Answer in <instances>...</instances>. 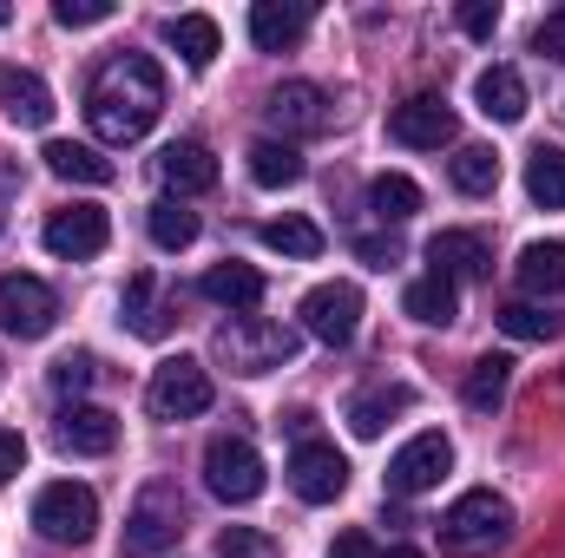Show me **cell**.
<instances>
[{"label":"cell","mask_w":565,"mask_h":558,"mask_svg":"<svg viewBox=\"0 0 565 558\" xmlns=\"http://www.w3.org/2000/svg\"><path fill=\"white\" fill-rule=\"evenodd\" d=\"M270 126L277 132H296V139H309V132H329V93L322 86H309V79H282L277 93H270Z\"/></svg>","instance_id":"obj_14"},{"label":"cell","mask_w":565,"mask_h":558,"mask_svg":"<svg viewBox=\"0 0 565 558\" xmlns=\"http://www.w3.org/2000/svg\"><path fill=\"white\" fill-rule=\"evenodd\" d=\"M302 329L316 342H329V348L355 342V329H362V289L355 282H316L302 296Z\"/></svg>","instance_id":"obj_8"},{"label":"cell","mask_w":565,"mask_h":558,"mask_svg":"<svg viewBox=\"0 0 565 558\" xmlns=\"http://www.w3.org/2000/svg\"><path fill=\"white\" fill-rule=\"evenodd\" d=\"M145 224H151V244L158 250H191L198 244V211H184L178 197H158Z\"/></svg>","instance_id":"obj_30"},{"label":"cell","mask_w":565,"mask_h":558,"mask_svg":"<svg viewBox=\"0 0 565 558\" xmlns=\"http://www.w3.org/2000/svg\"><path fill=\"white\" fill-rule=\"evenodd\" d=\"M408 401H415L408 388H369V395H355V401H349V427H355L362 440H375V433L402 415Z\"/></svg>","instance_id":"obj_28"},{"label":"cell","mask_w":565,"mask_h":558,"mask_svg":"<svg viewBox=\"0 0 565 558\" xmlns=\"http://www.w3.org/2000/svg\"><path fill=\"white\" fill-rule=\"evenodd\" d=\"M526 197L546 204V211H565V151H533L526 158Z\"/></svg>","instance_id":"obj_31"},{"label":"cell","mask_w":565,"mask_h":558,"mask_svg":"<svg viewBox=\"0 0 565 558\" xmlns=\"http://www.w3.org/2000/svg\"><path fill=\"white\" fill-rule=\"evenodd\" d=\"M369 204H375V217H382V224H408V217L422 211V184H415V178H402V171H382V178L369 184Z\"/></svg>","instance_id":"obj_27"},{"label":"cell","mask_w":565,"mask_h":558,"mask_svg":"<svg viewBox=\"0 0 565 558\" xmlns=\"http://www.w3.org/2000/svg\"><path fill=\"white\" fill-rule=\"evenodd\" d=\"M302 26H309L302 7H282V0H257V7H250V40H257L264 53H289V46L302 40Z\"/></svg>","instance_id":"obj_19"},{"label":"cell","mask_w":565,"mask_h":558,"mask_svg":"<svg viewBox=\"0 0 565 558\" xmlns=\"http://www.w3.org/2000/svg\"><path fill=\"white\" fill-rule=\"evenodd\" d=\"M217 552H224V558H250V552H257V539H250V533H224V546H217Z\"/></svg>","instance_id":"obj_44"},{"label":"cell","mask_w":565,"mask_h":558,"mask_svg":"<svg viewBox=\"0 0 565 558\" xmlns=\"http://www.w3.org/2000/svg\"><path fill=\"white\" fill-rule=\"evenodd\" d=\"M126 315H132V329H139V335H158V329H164V322L151 315V277L126 282Z\"/></svg>","instance_id":"obj_37"},{"label":"cell","mask_w":565,"mask_h":558,"mask_svg":"<svg viewBox=\"0 0 565 558\" xmlns=\"http://www.w3.org/2000/svg\"><path fill=\"white\" fill-rule=\"evenodd\" d=\"M60 315V296L40 277H0V335H20V342H40Z\"/></svg>","instance_id":"obj_10"},{"label":"cell","mask_w":565,"mask_h":558,"mask_svg":"<svg viewBox=\"0 0 565 558\" xmlns=\"http://www.w3.org/2000/svg\"><path fill=\"white\" fill-rule=\"evenodd\" d=\"M513 277L526 296H565V244H526Z\"/></svg>","instance_id":"obj_21"},{"label":"cell","mask_w":565,"mask_h":558,"mask_svg":"<svg viewBox=\"0 0 565 558\" xmlns=\"http://www.w3.org/2000/svg\"><path fill=\"white\" fill-rule=\"evenodd\" d=\"M427 277H447V282H480L493 270V250H487V237H473V230H440V237H427Z\"/></svg>","instance_id":"obj_15"},{"label":"cell","mask_w":565,"mask_h":558,"mask_svg":"<svg viewBox=\"0 0 565 558\" xmlns=\"http://www.w3.org/2000/svg\"><path fill=\"white\" fill-rule=\"evenodd\" d=\"M164 40L178 46V60H184L191 73H204V66L217 60V20H211V13H178V20L164 26Z\"/></svg>","instance_id":"obj_24"},{"label":"cell","mask_w":565,"mask_h":558,"mask_svg":"<svg viewBox=\"0 0 565 558\" xmlns=\"http://www.w3.org/2000/svg\"><path fill=\"white\" fill-rule=\"evenodd\" d=\"M7 20H13V13H7V7H0V26H7Z\"/></svg>","instance_id":"obj_46"},{"label":"cell","mask_w":565,"mask_h":558,"mask_svg":"<svg viewBox=\"0 0 565 558\" xmlns=\"http://www.w3.org/2000/svg\"><path fill=\"white\" fill-rule=\"evenodd\" d=\"M329 558H375V546H369V533H342Z\"/></svg>","instance_id":"obj_42"},{"label":"cell","mask_w":565,"mask_h":558,"mask_svg":"<svg viewBox=\"0 0 565 558\" xmlns=\"http://www.w3.org/2000/svg\"><path fill=\"white\" fill-rule=\"evenodd\" d=\"M289 486H296L302 506H329V500H342V486H349V460H342L329 440H309V447L289 453Z\"/></svg>","instance_id":"obj_11"},{"label":"cell","mask_w":565,"mask_h":558,"mask_svg":"<svg viewBox=\"0 0 565 558\" xmlns=\"http://www.w3.org/2000/svg\"><path fill=\"white\" fill-rule=\"evenodd\" d=\"M204 296L217 302V309H257L264 302V277L250 270V264H217V270H204Z\"/></svg>","instance_id":"obj_22"},{"label":"cell","mask_w":565,"mask_h":558,"mask_svg":"<svg viewBox=\"0 0 565 558\" xmlns=\"http://www.w3.org/2000/svg\"><path fill=\"white\" fill-rule=\"evenodd\" d=\"M106 237H113V224H106V211L99 204H73V211H53L46 217V250L53 257H99L106 250Z\"/></svg>","instance_id":"obj_13"},{"label":"cell","mask_w":565,"mask_h":558,"mask_svg":"<svg viewBox=\"0 0 565 558\" xmlns=\"http://www.w3.org/2000/svg\"><path fill=\"white\" fill-rule=\"evenodd\" d=\"M507 382H513V362H507V355L473 362V375H467V408H473V415H493V408L507 401Z\"/></svg>","instance_id":"obj_32"},{"label":"cell","mask_w":565,"mask_h":558,"mask_svg":"<svg viewBox=\"0 0 565 558\" xmlns=\"http://www.w3.org/2000/svg\"><path fill=\"white\" fill-rule=\"evenodd\" d=\"M164 112V73L145 53H113L86 86V119L99 144H139Z\"/></svg>","instance_id":"obj_1"},{"label":"cell","mask_w":565,"mask_h":558,"mask_svg":"<svg viewBox=\"0 0 565 558\" xmlns=\"http://www.w3.org/2000/svg\"><path fill=\"white\" fill-rule=\"evenodd\" d=\"M250 178L264 184V191H289V184H302V151L282 139H257L250 144Z\"/></svg>","instance_id":"obj_25"},{"label":"cell","mask_w":565,"mask_h":558,"mask_svg":"<svg viewBox=\"0 0 565 558\" xmlns=\"http://www.w3.org/2000/svg\"><path fill=\"white\" fill-rule=\"evenodd\" d=\"M53 433H60V447H66V453H86V460H99V453H113V440H119V420L106 415V408H66Z\"/></svg>","instance_id":"obj_17"},{"label":"cell","mask_w":565,"mask_h":558,"mask_svg":"<svg viewBox=\"0 0 565 558\" xmlns=\"http://www.w3.org/2000/svg\"><path fill=\"white\" fill-rule=\"evenodd\" d=\"M40 158H46V171H53V178H66V184H113V158H99L93 144L53 139Z\"/></svg>","instance_id":"obj_20"},{"label":"cell","mask_w":565,"mask_h":558,"mask_svg":"<svg viewBox=\"0 0 565 558\" xmlns=\"http://www.w3.org/2000/svg\"><path fill=\"white\" fill-rule=\"evenodd\" d=\"M158 171H164V184L178 191V204L217 184V158H211L204 144H191V139H184V144H164V158H158Z\"/></svg>","instance_id":"obj_16"},{"label":"cell","mask_w":565,"mask_h":558,"mask_svg":"<svg viewBox=\"0 0 565 558\" xmlns=\"http://www.w3.org/2000/svg\"><path fill=\"white\" fill-rule=\"evenodd\" d=\"M388 139L408 144V151H440V144L454 139V112H447V99H434V93L402 99V106L388 112Z\"/></svg>","instance_id":"obj_12"},{"label":"cell","mask_w":565,"mask_h":558,"mask_svg":"<svg viewBox=\"0 0 565 558\" xmlns=\"http://www.w3.org/2000/svg\"><path fill=\"white\" fill-rule=\"evenodd\" d=\"M93 375H99L93 355H60V362H53V388H60V395H86Z\"/></svg>","instance_id":"obj_36"},{"label":"cell","mask_w":565,"mask_h":558,"mask_svg":"<svg viewBox=\"0 0 565 558\" xmlns=\"http://www.w3.org/2000/svg\"><path fill=\"white\" fill-rule=\"evenodd\" d=\"M460 26H467L473 40H493V26H500V7H493V0H467V7H460Z\"/></svg>","instance_id":"obj_39"},{"label":"cell","mask_w":565,"mask_h":558,"mask_svg":"<svg viewBox=\"0 0 565 558\" xmlns=\"http://www.w3.org/2000/svg\"><path fill=\"white\" fill-rule=\"evenodd\" d=\"M264 244L277 250V257H322V230L309 224V217H277V224H264Z\"/></svg>","instance_id":"obj_33"},{"label":"cell","mask_w":565,"mask_h":558,"mask_svg":"<svg viewBox=\"0 0 565 558\" xmlns=\"http://www.w3.org/2000/svg\"><path fill=\"white\" fill-rule=\"evenodd\" d=\"M533 53H546V60H559V66H565V7H559V13H546V20L533 26Z\"/></svg>","instance_id":"obj_38"},{"label":"cell","mask_w":565,"mask_h":558,"mask_svg":"<svg viewBox=\"0 0 565 558\" xmlns=\"http://www.w3.org/2000/svg\"><path fill=\"white\" fill-rule=\"evenodd\" d=\"M507 539H513V506L493 486L460 493L447 506V519H440V552L447 558H487V552H500Z\"/></svg>","instance_id":"obj_2"},{"label":"cell","mask_w":565,"mask_h":558,"mask_svg":"<svg viewBox=\"0 0 565 558\" xmlns=\"http://www.w3.org/2000/svg\"><path fill=\"white\" fill-rule=\"evenodd\" d=\"M20 466H26V440H20V433H0V486H7Z\"/></svg>","instance_id":"obj_41"},{"label":"cell","mask_w":565,"mask_h":558,"mask_svg":"<svg viewBox=\"0 0 565 558\" xmlns=\"http://www.w3.org/2000/svg\"><path fill=\"white\" fill-rule=\"evenodd\" d=\"M493 322H500L513 342H553V335H559V315H546L540 302H507Z\"/></svg>","instance_id":"obj_34"},{"label":"cell","mask_w":565,"mask_h":558,"mask_svg":"<svg viewBox=\"0 0 565 558\" xmlns=\"http://www.w3.org/2000/svg\"><path fill=\"white\" fill-rule=\"evenodd\" d=\"M204 486H211L224 506H250V500L264 493V460H257V447L237 440V433H217V440L204 447Z\"/></svg>","instance_id":"obj_6"},{"label":"cell","mask_w":565,"mask_h":558,"mask_svg":"<svg viewBox=\"0 0 565 558\" xmlns=\"http://www.w3.org/2000/svg\"><path fill=\"white\" fill-rule=\"evenodd\" d=\"M355 257H362V264H375V270H395V264H402V244H395V237H362V244H355Z\"/></svg>","instance_id":"obj_40"},{"label":"cell","mask_w":565,"mask_h":558,"mask_svg":"<svg viewBox=\"0 0 565 558\" xmlns=\"http://www.w3.org/2000/svg\"><path fill=\"white\" fill-rule=\"evenodd\" d=\"M0 99H7V119L13 126H46L53 119V93L33 73H0Z\"/></svg>","instance_id":"obj_26"},{"label":"cell","mask_w":565,"mask_h":558,"mask_svg":"<svg viewBox=\"0 0 565 558\" xmlns=\"http://www.w3.org/2000/svg\"><path fill=\"white\" fill-rule=\"evenodd\" d=\"M282 427L296 433V447H309V440H316V415H309V408H296V415H282Z\"/></svg>","instance_id":"obj_43"},{"label":"cell","mask_w":565,"mask_h":558,"mask_svg":"<svg viewBox=\"0 0 565 558\" xmlns=\"http://www.w3.org/2000/svg\"><path fill=\"white\" fill-rule=\"evenodd\" d=\"M211 355L231 375H270V368H289L296 362V329H282L270 315H231L211 335Z\"/></svg>","instance_id":"obj_3"},{"label":"cell","mask_w":565,"mask_h":558,"mask_svg":"<svg viewBox=\"0 0 565 558\" xmlns=\"http://www.w3.org/2000/svg\"><path fill=\"white\" fill-rule=\"evenodd\" d=\"M33 526H40L53 546H86V539L99 533V500H93V486L53 480V486L33 500Z\"/></svg>","instance_id":"obj_4"},{"label":"cell","mask_w":565,"mask_h":558,"mask_svg":"<svg viewBox=\"0 0 565 558\" xmlns=\"http://www.w3.org/2000/svg\"><path fill=\"white\" fill-rule=\"evenodd\" d=\"M184 533V500H178V486H164V480H151L139 493V506L126 513V552H164L171 539Z\"/></svg>","instance_id":"obj_7"},{"label":"cell","mask_w":565,"mask_h":558,"mask_svg":"<svg viewBox=\"0 0 565 558\" xmlns=\"http://www.w3.org/2000/svg\"><path fill=\"white\" fill-rule=\"evenodd\" d=\"M473 99H480V112L500 119V126L526 119V79H520V66H487V73L473 79Z\"/></svg>","instance_id":"obj_18"},{"label":"cell","mask_w":565,"mask_h":558,"mask_svg":"<svg viewBox=\"0 0 565 558\" xmlns=\"http://www.w3.org/2000/svg\"><path fill=\"white\" fill-rule=\"evenodd\" d=\"M53 20L60 26H106L113 20V0H53Z\"/></svg>","instance_id":"obj_35"},{"label":"cell","mask_w":565,"mask_h":558,"mask_svg":"<svg viewBox=\"0 0 565 558\" xmlns=\"http://www.w3.org/2000/svg\"><path fill=\"white\" fill-rule=\"evenodd\" d=\"M145 408L158 420H198L211 408V368L191 362V355H171L151 368V388H145Z\"/></svg>","instance_id":"obj_5"},{"label":"cell","mask_w":565,"mask_h":558,"mask_svg":"<svg viewBox=\"0 0 565 558\" xmlns=\"http://www.w3.org/2000/svg\"><path fill=\"white\" fill-rule=\"evenodd\" d=\"M447 466H454L447 433H415V440L388 460V493H395V500H422V493H434V486L447 480Z\"/></svg>","instance_id":"obj_9"},{"label":"cell","mask_w":565,"mask_h":558,"mask_svg":"<svg viewBox=\"0 0 565 558\" xmlns=\"http://www.w3.org/2000/svg\"><path fill=\"white\" fill-rule=\"evenodd\" d=\"M388 558H422V552H408V546H395V552H388Z\"/></svg>","instance_id":"obj_45"},{"label":"cell","mask_w":565,"mask_h":558,"mask_svg":"<svg viewBox=\"0 0 565 558\" xmlns=\"http://www.w3.org/2000/svg\"><path fill=\"white\" fill-rule=\"evenodd\" d=\"M493 184H500V151H493V144H460V151H454V191L487 197Z\"/></svg>","instance_id":"obj_29"},{"label":"cell","mask_w":565,"mask_h":558,"mask_svg":"<svg viewBox=\"0 0 565 558\" xmlns=\"http://www.w3.org/2000/svg\"><path fill=\"white\" fill-rule=\"evenodd\" d=\"M402 309L422 322V329H447L454 315H460V289L447 277H422V282H408V296H402Z\"/></svg>","instance_id":"obj_23"}]
</instances>
